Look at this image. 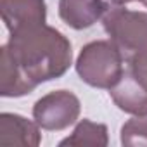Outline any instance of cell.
I'll return each mask as SVG.
<instances>
[{
	"instance_id": "cell-1",
	"label": "cell",
	"mask_w": 147,
	"mask_h": 147,
	"mask_svg": "<svg viewBox=\"0 0 147 147\" xmlns=\"http://www.w3.org/2000/svg\"><path fill=\"white\" fill-rule=\"evenodd\" d=\"M5 47L35 87L64 76L73 64L69 38L49 24H36L11 33Z\"/></svg>"
},
{
	"instance_id": "cell-2",
	"label": "cell",
	"mask_w": 147,
	"mask_h": 147,
	"mask_svg": "<svg viewBox=\"0 0 147 147\" xmlns=\"http://www.w3.org/2000/svg\"><path fill=\"white\" fill-rule=\"evenodd\" d=\"M125 59L111 40H95L82 47L75 67L83 83L111 90L125 71Z\"/></svg>"
},
{
	"instance_id": "cell-11",
	"label": "cell",
	"mask_w": 147,
	"mask_h": 147,
	"mask_svg": "<svg viewBox=\"0 0 147 147\" xmlns=\"http://www.w3.org/2000/svg\"><path fill=\"white\" fill-rule=\"evenodd\" d=\"M121 144L126 147H147V116H133L121 126Z\"/></svg>"
},
{
	"instance_id": "cell-5",
	"label": "cell",
	"mask_w": 147,
	"mask_h": 147,
	"mask_svg": "<svg viewBox=\"0 0 147 147\" xmlns=\"http://www.w3.org/2000/svg\"><path fill=\"white\" fill-rule=\"evenodd\" d=\"M82 113L80 99L69 90H54L40 97L33 106V119L42 130L61 131L75 125Z\"/></svg>"
},
{
	"instance_id": "cell-13",
	"label": "cell",
	"mask_w": 147,
	"mask_h": 147,
	"mask_svg": "<svg viewBox=\"0 0 147 147\" xmlns=\"http://www.w3.org/2000/svg\"><path fill=\"white\" fill-rule=\"evenodd\" d=\"M138 2H140L142 5H145V7H147V0H138Z\"/></svg>"
},
{
	"instance_id": "cell-10",
	"label": "cell",
	"mask_w": 147,
	"mask_h": 147,
	"mask_svg": "<svg viewBox=\"0 0 147 147\" xmlns=\"http://www.w3.org/2000/svg\"><path fill=\"white\" fill-rule=\"evenodd\" d=\"M109 144V133H107V126L104 123H94L90 119H80L73 130V133L69 137H66L64 140L59 142L61 147L71 145V147H106Z\"/></svg>"
},
{
	"instance_id": "cell-12",
	"label": "cell",
	"mask_w": 147,
	"mask_h": 147,
	"mask_svg": "<svg viewBox=\"0 0 147 147\" xmlns=\"http://www.w3.org/2000/svg\"><path fill=\"white\" fill-rule=\"evenodd\" d=\"M109 2H111L113 5H126V4H130V2H135V0H109Z\"/></svg>"
},
{
	"instance_id": "cell-3",
	"label": "cell",
	"mask_w": 147,
	"mask_h": 147,
	"mask_svg": "<svg viewBox=\"0 0 147 147\" xmlns=\"http://www.w3.org/2000/svg\"><path fill=\"white\" fill-rule=\"evenodd\" d=\"M102 26L125 62L147 50V12L130 11L125 5H109L102 18Z\"/></svg>"
},
{
	"instance_id": "cell-7",
	"label": "cell",
	"mask_w": 147,
	"mask_h": 147,
	"mask_svg": "<svg viewBox=\"0 0 147 147\" xmlns=\"http://www.w3.org/2000/svg\"><path fill=\"white\" fill-rule=\"evenodd\" d=\"M0 144L38 147L42 144L40 126L36 121H31L21 114L2 113L0 114Z\"/></svg>"
},
{
	"instance_id": "cell-6",
	"label": "cell",
	"mask_w": 147,
	"mask_h": 147,
	"mask_svg": "<svg viewBox=\"0 0 147 147\" xmlns=\"http://www.w3.org/2000/svg\"><path fill=\"white\" fill-rule=\"evenodd\" d=\"M0 14L11 35L24 28L45 24L47 4L45 0H0Z\"/></svg>"
},
{
	"instance_id": "cell-9",
	"label": "cell",
	"mask_w": 147,
	"mask_h": 147,
	"mask_svg": "<svg viewBox=\"0 0 147 147\" xmlns=\"http://www.w3.org/2000/svg\"><path fill=\"white\" fill-rule=\"evenodd\" d=\"M35 88L36 87L24 76V73L9 54L7 47L2 45L0 49V95L16 99L31 94Z\"/></svg>"
},
{
	"instance_id": "cell-8",
	"label": "cell",
	"mask_w": 147,
	"mask_h": 147,
	"mask_svg": "<svg viewBox=\"0 0 147 147\" xmlns=\"http://www.w3.org/2000/svg\"><path fill=\"white\" fill-rule=\"evenodd\" d=\"M109 4L104 0H59V18L73 30H87L104 18Z\"/></svg>"
},
{
	"instance_id": "cell-4",
	"label": "cell",
	"mask_w": 147,
	"mask_h": 147,
	"mask_svg": "<svg viewBox=\"0 0 147 147\" xmlns=\"http://www.w3.org/2000/svg\"><path fill=\"white\" fill-rule=\"evenodd\" d=\"M119 82L109 90L118 109L131 116H147V50L128 59Z\"/></svg>"
}]
</instances>
